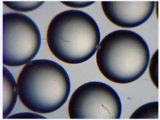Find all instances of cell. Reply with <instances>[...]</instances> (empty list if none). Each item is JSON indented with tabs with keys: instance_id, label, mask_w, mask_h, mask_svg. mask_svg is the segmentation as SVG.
<instances>
[{
	"instance_id": "6da1fadb",
	"label": "cell",
	"mask_w": 160,
	"mask_h": 120,
	"mask_svg": "<svg viewBox=\"0 0 160 120\" xmlns=\"http://www.w3.org/2000/svg\"><path fill=\"white\" fill-rule=\"evenodd\" d=\"M20 101L29 110L42 114L62 107L70 93V81L67 71L57 62L34 60L26 64L18 79Z\"/></svg>"
},
{
	"instance_id": "7a4b0ae2",
	"label": "cell",
	"mask_w": 160,
	"mask_h": 120,
	"mask_svg": "<svg viewBox=\"0 0 160 120\" xmlns=\"http://www.w3.org/2000/svg\"><path fill=\"white\" fill-rule=\"evenodd\" d=\"M101 40L99 28L88 13L78 10L60 13L52 19L47 41L57 58L69 64L88 60L98 50Z\"/></svg>"
},
{
	"instance_id": "3957f363",
	"label": "cell",
	"mask_w": 160,
	"mask_h": 120,
	"mask_svg": "<svg viewBox=\"0 0 160 120\" xmlns=\"http://www.w3.org/2000/svg\"><path fill=\"white\" fill-rule=\"evenodd\" d=\"M150 54L146 41L131 30H116L101 41L96 55L98 67L112 82L125 84L134 82L145 73Z\"/></svg>"
},
{
	"instance_id": "277c9868",
	"label": "cell",
	"mask_w": 160,
	"mask_h": 120,
	"mask_svg": "<svg viewBox=\"0 0 160 120\" xmlns=\"http://www.w3.org/2000/svg\"><path fill=\"white\" fill-rule=\"evenodd\" d=\"M3 64L10 67L26 65L41 47V35L37 24L22 13L3 14Z\"/></svg>"
},
{
	"instance_id": "5b68a950",
	"label": "cell",
	"mask_w": 160,
	"mask_h": 120,
	"mask_svg": "<svg viewBox=\"0 0 160 120\" xmlns=\"http://www.w3.org/2000/svg\"><path fill=\"white\" fill-rule=\"evenodd\" d=\"M70 119H120L122 105L112 87L102 82H89L81 85L69 100Z\"/></svg>"
},
{
	"instance_id": "8992f818",
	"label": "cell",
	"mask_w": 160,
	"mask_h": 120,
	"mask_svg": "<svg viewBox=\"0 0 160 120\" xmlns=\"http://www.w3.org/2000/svg\"><path fill=\"white\" fill-rule=\"evenodd\" d=\"M154 1H102V8L107 18L118 27H138L151 16Z\"/></svg>"
},
{
	"instance_id": "52a82bcc",
	"label": "cell",
	"mask_w": 160,
	"mask_h": 120,
	"mask_svg": "<svg viewBox=\"0 0 160 120\" xmlns=\"http://www.w3.org/2000/svg\"><path fill=\"white\" fill-rule=\"evenodd\" d=\"M3 118H7L14 109L18 93L17 84L11 72L3 68Z\"/></svg>"
},
{
	"instance_id": "ba28073f",
	"label": "cell",
	"mask_w": 160,
	"mask_h": 120,
	"mask_svg": "<svg viewBox=\"0 0 160 120\" xmlns=\"http://www.w3.org/2000/svg\"><path fill=\"white\" fill-rule=\"evenodd\" d=\"M130 118H158V102H152L141 106L132 113Z\"/></svg>"
},
{
	"instance_id": "9c48e42d",
	"label": "cell",
	"mask_w": 160,
	"mask_h": 120,
	"mask_svg": "<svg viewBox=\"0 0 160 120\" xmlns=\"http://www.w3.org/2000/svg\"><path fill=\"white\" fill-rule=\"evenodd\" d=\"M3 3L10 9L18 12H27L39 8L45 2L42 1H3Z\"/></svg>"
},
{
	"instance_id": "30bf717a",
	"label": "cell",
	"mask_w": 160,
	"mask_h": 120,
	"mask_svg": "<svg viewBox=\"0 0 160 120\" xmlns=\"http://www.w3.org/2000/svg\"><path fill=\"white\" fill-rule=\"evenodd\" d=\"M158 50L153 54L149 66V73L150 78L155 86L158 88Z\"/></svg>"
},
{
	"instance_id": "8fae6325",
	"label": "cell",
	"mask_w": 160,
	"mask_h": 120,
	"mask_svg": "<svg viewBox=\"0 0 160 120\" xmlns=\"http://www.w3.org/2000/svg\"><path fill=\"white\" fill-rule=\"evenodd\" d=\"M65 6L74 8H83L94 4V1H61Z\"/></svg>"
},
{
	"instance_id": "7c38bea8",
	"label": "cell",
	"mask_w": 160,
	"mask_h": 120,
	"mask_svg": "<svg viewBox=\"0 0 160 120\" xmlns=\"http://www.w3.org/2000/svg\"><path fill=\"white\" fill-rule=\"evenodd\" d=\"M8 119H46L45 117L31 112H20L10 116Z\"/></svg>"
}]
</instances>
